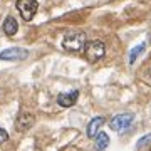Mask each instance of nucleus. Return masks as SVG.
Wrapping results in <instances>:
<instances>
[{
  "label": "nucleus",
  "mask_w": 151,
  "mask_h": 151,
  "mask_svg": "<svg viewBox=\"0 0 151 151\" xmlns=\"http://www.w3.org/2000/svg\"><path fill=\"white\" fill-rule=\"evenodd\" d=\"M77 97H79V91H72L69 94H59L57 96V104L62 106V108H70L77 103Z\"/></svg>",
  "instance_id": "obj_7"
},
{
  "label": "nucleus",
  "mask_w": 151,
  "mask_h": 151,
  "mask_svg": "<svg viewBox=\"0 0 151 151\" xmlns=\"http://www.w3.org/2000/svg\"><path fill=\"white\" fill-rule=\"evenodd\" d=\"M150 151H151V150H150Z\"/></svg>",
  "instance_id": "obj_15"
},
{
  "label": "nucleus",
  "mask_w": 151,
  "mask_h": 151,
  "mask_svg": "<svg viewBox=\"0 0 151 151\" xmlns=\"http://www.w3.org/2000/svg\"><path fill=\"white\" fill-rule=\"evenodd\" d=\"M133 121H134V114H133V113H124V114H118V116H114V118L111 119L109 126H111V129H113V131L121 133V131L128 129L131 124H133Z\"/></svg>",
  "instance_id": "obj_3"
},
{
  "label": "nucleus",
  "mask_w": 151,
  "mask_h": 151,
  "mask_svg": "<svg viewBox=\"0 0 151 151\" xmlns=\"http://www.w3.org/2000/svg\"><path fill=\"white\" fill-rule=\"evenodd\" d=\"M34 124H35V118H34L30 113L27 111H20L17 114V119H15V129L19 133H25L27 129H30Z\"/></svg>",
  "instance_id": "obj_5"
},
{
  "label": "nucleus",
  "mask_w": 151,
  "mask_h": 151,
  "mask_svg": "<svg viewBox=\"0 0 151 151\" xmlns=\"http://www.w3.org/2000/svg\"><path fill=\"white\" fill-rule=\"evenodd\" d=\"M106 54V45L104 42L101 40H91V42L86 44V47H84V55H86V59L89 62H97V60H101Z\"/></svg>",
  "instance_id": "obj_2"
},
{
  "label": "nucleus",
  "mask_w": 151,
  "mask_h": 151,
  "mask_svg": "<svg viewBox=\"0 0 151 151\" xmlns=\"http://www.w3.org/2000/svg\"><path fill=\"white\" fill-rule=\"evenodd\" d=\"M103 124H104V118H101V116L94 118L91 123H89V126H87V136L94 139V138L97 136V131H99V128H101Z\"/></svg>",
  "instance_id": "obj_8"
},
{
  "label": "nucleus",
  "mask_w": 151,
  "mask_h": 151,
  "mask_svg": "<svg viewBox=\"0 0 151 151\" xmlns=\"http://www.w3.org/2000/svg\"><path fill=\"white\" fill-rule=\"evenodd\" d=\"M17 10L20 12L24 20H32L37 12V0H17Z\"/></svg>",
  "instance_id": "obj_4"
},
{
  "label": "nucleus",
  "mask_w": 151,
  "mask_h": 151,
  "mask_svg": "<svg viewBox=\"0 0 151 151\" xmlns=\"http://www.w3.org/2000/svg\"><path fill=\"white\" fill-rule=\"evenodd\" d=\"M150 141H151V134H146V136H143V138L138 141V145L136 146H138V148H143V146H145L146 143H150Z\"/></svg>",
  "instance_id": "obj_12"
},
{
  "label": "nucleus",
  "mask_w": 151,
  "mask_h": 151,
  "mask_svg": "<svg viewBox=\"0 0 151 151\" xmlns=\"http://www.w3.org/2000/svg\"><path fill=\"white\" fill-rule=\"evenodd\" d=\"M145 49H146V44H139V45H136V47L131 50L129 52V64H134V60L138 59V55L143 54Z\"/></svg>",
  "instance_id": "obj_11"
},
{
  "label": "nucleus",
  "mask_w": 151,
  "mask_h": 151,
  "mask_svg": "<svg viewBox=\"0 0 151 151\" xmlns=\"http://www.w3.org/2000/svg\"><path fill=\"white\" fill-rule=\"evenodd\" d=\"M96 139V148L99 151H103V150H106L109 146V136L106 134V133H99V134L94 138Z\"/></svg>",
  "instance_id": "obj_10"
},
{
  "label": "nucleus",
  "mask_w": 151,
  "mask_h": 151,
  "mask_svg": "<svg viewBox=\"0 0 151 151\" xmlns=\"http://www.w3.org/2000/svg\"><path fill=\"white\" fill-rule=\"evenodd\" d=\"M17 29H19V24H17L15 19L14 17H7L5 22H4V32L7 35H14L17 32Z\"/></svg>",
  "instance_id": "obj_9"
},
{
  "label": "nucleus",
  "mask_w": 151,
  "mask_h": 151,
  "mask_svg": "<svg viewBox=\"0 0 151 151\" xmlns=\"http://www.w3.org/2000/svg\"><path fill=\"white\" fill-rule=\"evenodd\" d=\"M27 55H29V52L25 49L12 47V49H5L4 52H0V59L2 60H24Z\"/></svg>",
  "instance_id": "obj_6"
},
{
  "label": "nucleus",
  "mask_w": 151,
  "mask_h": 151,
  "mask_svg": "<svg viewBox=\"0 0 151 151\" xmlns=\"http://www.w3.org/2000/svg\"><path fill=\"white\" fill-rule=\"evenodd\" d=\"M86 34L84 32H70L62 40V47L69 52H81L86 47Z\"/></svg>",
  "instance_id": "obj_1"
},
{
  "label": "nucleus",
  "mask_w": 151,
  "mask_h": 151,
  "mask_svg": "<svg viewBox=\"0 0 151 151\" xmlns=\"http://www.w3.org/2000/svg\"><path fill=\"white\" fill-rule=\"evenodd\" d=\"M148 81L151 82V67H150V69H148Z\"/></svg>",
  "instance_id": "obj_14"
},
{
  "label": "nucleus",
  "mask_w": 151,
  "mask_h": 151,
  "mask_svg": "<svg viewBox=\"0 0 151 151\" xmlns=\"http://www.w3.org/2000/svg\"><path fill=\"white\" fill-rule=\"evenodd\" d=\"M7 139H9V134H7V131L4 129V128H0V145H2V143H5Z\"/></svg>",
  "instance_id": "obj_13"
}]
</instances>
